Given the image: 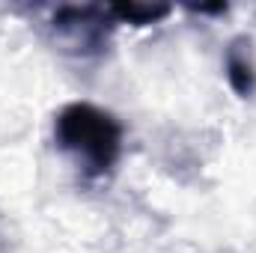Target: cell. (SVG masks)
Here are the masks:
<instances>
[{"label":"cell","instance_id":"cell-1","mask_svg":"<svg viewBox=\"0 0 256 253\" xmlns=\"http://www.w3.org/2000/svg\"><path fill=\"white\" fill-rule=\"evenodd\" d=\"M54 140L90 176L110 173L122 155V126L114 114L90 102H72L60 108L54 116Z\"/></svg>","mask_w":256,"mask_h":253},{"label":"cell","instance_id":"cell-2","mask_svg":"<svg viewBox=\"0 0 256 253\" xmlns=\"http://www.w3.org/2000/svg\"><path fill=\"white\" fill-rule=\"evenodd\" d=\"M116 21L108 6H60L51 15V30L63 51L72 54H98L108 45V33Z\"/></svg>","mask_w":256,"mask_h":253},{"label":"cell","instance_id":"cell-3","mask_svg":"<svg viewBox=\"0 0 256 253\" xmlns=\"http://www.w3.org/2000/svg\"><path fill=\"white\" fill-rule=\"evenodd\" d=\"M226 80H230V86H232V92L236 96H242V98H248V96H254L256 90V66H254V57H250V39H232L230 42V48H226Z\"/></svg>","mask_w":256,"mask_h":253},{"label":"cell","instance_id":"cell-4","mask_svg":"<svg viewBox=\"0 0 256 253\" xmlns=\"http://www.w3.org/2000/svg\"><path fill=\"white\" fill-rule=\"evenodd\" d=\"M108 12L116 24L149 27V24L164 21L173 12V6H167V3H114V6H108Z\"/></svg>","mask_w":256,"mask_h":253},{"label":"cell","instance_id":"cell-5","mask_svg":"<svg viewBox=\"0 0 256 253\" xmlns=\"http://www.w3.org/2000/svg\"><path fill=\"white\" fill-rule=\"evenodd\" d=\"M226 9H230L226 3H206V6H202V3L194 6L191 3V6H188V12H196V15H224Z\"/></svg>","mask_w":256,"mask_h":253}]
</instances>
